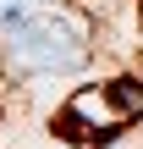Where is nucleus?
I'll return each instance as SVG.
<instances>
[{
	"instance_id": "2",
	"label": "nucleus",
	"mask_w": 143,
	"mask_h": 149,
	"mask_svg": "<svg viewBox=\"0 0 143 149\" xmlns=\"http://www.w3.org/2000/svg\"><path fill=\"white\" fill-rule=\"evenodd\" d=\"M138 116H143V83H138V77H110V83L77 88V94L55 111L50 133L66 138V144L99 149V144H116Z\"/></svg>"
},
{
	"instance_id": "1",
	"label": "nucleus",
	"mask_w": 143,
	"mask_h": 149,
	"mask_svg": "<svg viewBox=\"0 0 143 149\" xmlns=\"http://www.w3.org/2000/svg\"><path fill=\"white\" fill-rule=\"evenodd\" d=\"M6 66L22 77H55V72H77L88 61L83 28L66 11H33V6H6Z\"/></svg>"
}]
</instances>
